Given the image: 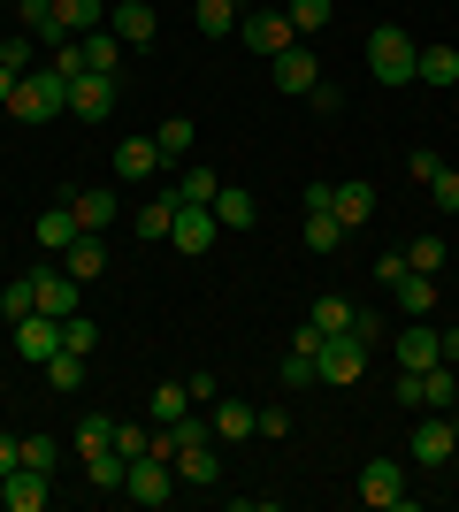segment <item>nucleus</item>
<instances>
[{
    "instance_id": "1",
    "label": "nucleus",
    "mask_w": 459,
    "mask_h": 512,
    "mask_svg": "<svg viewBox=\"0 0 459 512\" xmlns=\"http://www.w3.org/2000/svg\"><path fill=\"white\" fill-rule=\"evenodd\" d=\"M414 62H421V46L414 31H398V23H375L368 31V69H375V85H414Z\"/></svg>"
},
{
    "instance_id": "2",
    "label": "nucleus",
    "mask_w": 459,
    "mask_h": 512,
    "mask_svg": "<svg viewBox=\"0 0 459 512\" xmlns=\"http://www.w3.org/2000/svg\"><path fill=\"white\" fill-rule=\"evenodd\" d=\"M69 107V77H54V69H31V77H16V92H8V115L16 123H46V115H62Z\"/></svg>"
},
{
    "instance_id": "3",
    "label": "nucleus",
    "mask_w": 459,
    "mask_h": 512,
    "mask_svg": "<svg viewBox=\"0 0 459 512\" xmlns=\"http://www.w3.org/2000/svg\"><path fill=\"white\" fill-rule=\"evenodd\" d=\"M268 77H276V92H284V100H306V92L322 85V54H314L306 39H291L284 54H268Z\"/></svg>"
},
{
    "instance_id": "4",
    "label": "nucleus",
    "mask_w": 459,
    "mask_h": 512,
    "mask_svg": "<svg viewBox=\"0 0 459 512\" xmlns=\"http://www.w3.org/2000/svg\"><path fill=\"white\" fill-rule=\"evenodd\" d=\"M314 367H322V383H360V375H368V337H360V329H337V337H322Z\"/></svg>"
},
{
    "instance_id": "5",
    "label": "nucleus",
    "mask_w": 459,
    "mask_h": 512,
    "mask_svg": "<svg viewBox=\"0 0 459 512\" xmlns=\"http://www.w3.org/2000/svg\"><path fill=\"white\" fill-rule=\"evenodd\" d=\"M352 490H360V505H375V512H398L406 497H414V490H406V459H368Z\"/></svg>"
},
{
    "instance_id": "6",
    "label": "nucleus",
    "mask_w": 459,
    "mask_h": 512,
    "mask_svg": "<svg viewBox=\"0 0 459 512\" xmlns=\"http://www.w3.org/2000/svg\"><path fill=\"white\" fill-rule=\"evenodd\" d=\"M169 245H176V253H184V260H199V253H215V245H222V222H215V207H184V199H176Z\"/></svg>"
},
{
    "instance_id": "7",
    "label": "nucleus",
    "mask_w": 459,
    "mask_h": 512,
    "mask_svg": "<svg viewBox=\"0 0 459 512\" xmlns=\"http://www.w3.org/2000/svg\"><path fill=\"white\" fill-rule=\"evenodd\" d=\"M31 283H39V314H54V321H69V314H77V291H85V283L69 276L62 260H46V268H31Z\"/></svg>"
},
{
    "instance_id": "8",
    "label": "nucleus",
    "mask_w": 459,
    "mask_h": 512,
    "mask_svg": "<svg viewBox=\"0 0 459 512\" xmlns=\"http://www.w3.org/2000/svg\"><path fill=\"white\" fill-rule=\"evenodd\" d=\"M46 482H54L46 467H23V459H16V467L0 474V505H8V512H46Z\"/></svg>"
},
{
    "instance_id": "9",
    "label": "nucleus",
    "mask_w": 459,
    "mask_h": 512,
    "mask_svg": "<svg viewBox=\"0 0 459 512\" xmlns=\"http://www.w3.org/2000/svg\"><path fill=\"white\" fill-rule=\"evenodd\" d=\"M16 31H31V39H39L46 54L77 39V31H69V23H62V8H54V0H16Z\"/></svg>"
},
{
    "instance_id": "10",
    "label": "nucleus",
    "mask_w": 459,
    "mask_h": 512,
    "mask_svg": "<svg viewBox=\"0 0 459 512\" xmlns=\"http://www.w3.org/2000/svg\"><path fill=\"white\" fill-rule=\"evenodd\" d=\"M238 39L253 46V54H284V46H291V16H276V8H245Z\"/></svg>"
},
{
    "instance_id": "11",
    "label": "nucleus",
    "mask_w": 459,
    "mask_h": 512,
    "mask_svg": "<svg viewBox=\"0 0 459 512\" xmlns=\"http://www.w3.org/2000/svg\"><path fill=\"white\" fill-rule=\"evenodd\" d=\"M452 451H459L452 421H444V413H421L414 421V467H452Z\"/></svg>"
},
{
    "instance_id": "12",
    "label": "nucleus",
    "mask_w": 459,
    "mask_h": 512,
    "mask_svg": "<svg viewBox=\"0 0 459 512\" xmlns=\"http://www.w3.org/2000/svg\"><path fill=\"white\" fill-rule=\"evenodd\" d=\"M169 459H153V451H146V459H131V474H123V497H131V505H169Z\"/></svg>"
},
{
    "instance_id": "13",
    "label": "nucleus",
    "mask_w": 459,
    "mask_h": 512,
    "mask_svg": "<svg viewBox=\"0 0 459 512\" xmlns=\"http://www.w3.org/2000/svg\"><path fill=\"white\" fill-rule=\"evenodd\" d=\"M16 352H23L31 367H46L54 352H62V321H54V314H23V321H16Z\"/></svg>"
},
{
    "instance_id": "14",
    "label": "nucleus",
    "mask_w": 459,
    "mask_h": 512,
    "mask_svg": "<svg viewBox=\"0 0 459 512\" xmlns=\"http://www.w3.org/2000/svg\"><path fill=\"white\" fill-rule=\"evenodd\" d=\"M69 115H85V123L115 115V77H108V69H85V77L69 85Z\"/></svg>"
},
{
    "instance_id": "15",
    "label": "nucleus",
    "mask_w": 459,
    "mask_h": 512,
    "mask_svg": "<svg viewBox=\"0 0 459 512\" xmlns=\"http://www.w3.org/2000/svg\"><path fill=\"white\" fill-rule=\"evenodd\" d=\"M207 428H215V444H245V436H261V413L245 406V398H215Z\"/></svg>"
},
{
    "instance_id": "16",
    "label": "nucleus",
    "mask_w": 459,
    "mask_h": 512,
    "mask_svg": "<svg viewBox=\"0 0 459 512\" xmlns=\"http://www.w3.org/2000/svg\"><path fill=\"white\" fill-rule=\"evenodd\" d=\"M398 367H444V337L437 329H429V321H406V329H398Z\"/></svg>"
},
{
    "instance_id": "17",
    "label": "nucleus",
    "mask_w": 459,
    "mask_h": 512,
    "mask_svg": "<svg viewBox=\"0 0 459 512\" xmlns=\"http://www.w3.org/2000/svg\"><path fill=\"white\" fill-rule=\"evenodd\" d=\"M161 169H169V161H161L153 138H123V146H115V176H123V184H146V176H161Z\"/></svg>"
},
{
    "instance_id": "18",
    "label": "nucleus",
    "mask_w": 459,
    "mask_h": 512,
    "mask_svg": "<svg viewBox=\"0 0 459 512\" xmlns=\"http://www.w3.org/2000/svg\"><path fill=\"white\" fill-rule=\"evenodd\" d=\"M77 237H85V230H77V207H69V199H54V207L39 214V245H46V260H62Z\"/></svg>"
},
{
    "instance_id": "19",
    "label": "nucleus",
    "mask_w": 459,
    "mask_h": 512,
    "mask_svg": "<svg viewBox=\"0 0 459 512\" xmlns=\"http://www.w3.org/2000/svg\"><path fill=\"white\" fill-rule=\"evenodd\" d=\"M69 207H77V230L108 237V222H115V184H85V192H69Z\"/></svg>"
},
{
    "instance_id": "20",
    "label": "nucleus",
    "mask_w": 459,
    "mask_h": 512,
    "mask_svg": "<svg viewBox=\"0 0 459 512\" xmlns=\"http://www.w3.org/2000/svg\"><path fill=\"white\" fill-rule=\"evenodd\" d=\"M215 222H222V237L253 230V222H261V199L245 192V184H222V192H215Z\"/></svg>"
},
{
    "instance_id": "21",
    "label": "nucleus",
    "mask_w": 459,
    "mask_h": 512,
    "mask_svg": "<svg viewBox=\"0 0 459 512\" xmlns=\"http://www.w3.org/2000/svg\"><path fill=\"white\" fill-rule=\"evenodd\" d=\"M108 31L123 46H153V8H146V0H115V8H108Z\"/></svg>"
},
{
    "instance_id": "22",
    "label": "nucleus",
    "mask_w": 459,
    "mask_h": 512,
    "mask_svg": "<svg viewBox=\"0 0 459 512\" xmlns=\"http://www.w3.org/2000/svg\"><path fill=\"white\" fill-rule=\"evenodd\" d=\"M62 268H69L77 283H100V276H108V237H92V230H85V237L62 253Z\"/></svg>"
},
{
    "instance_id": "23",
    "label": "nucleus",
    "mask_w": 459,
    "mask_h": 512,
    "mask_svg": "<svg viewBox=\"0 0 459 512\" xmlns=\"http://www.w3.org/2000/svg\"><path fill=\"white\" fill-rule=\"evenodd\" d=\"M169 467L184 474V482H222V451H215V436H207V444H184Z\"/></svg>"
},
{
    "instance_id": "24",
    "label": "nucleus",
    "mask_w": 459,
    "mask_h": 512,
    "mask_svg": "<svg viewBox=\"0 0 459 512\" xmlns=\"http://www.w3.org/2000/svg\"><path fill=\"white\" fill-rule=\"evenodd\" d=\"M414 77H421V85H437V92H452L459 85V46H421Z\"/></svg>"
},
{
    "instance_id": "25",
    "label": "nucleus",
    "mask_w": 459,
    "mask_h": 512,
    "mask_svg": "<svg viewBox=\"0 0 459 512\" xmlns=\"http://www.w3.org/2000/svg\"><path fill=\"white\" fill-rule=\"evenodd\" d=\"M329 214H337L345 230H360V222H375V184H337V199H329Z\"/></svg>"
},
{
    "instance_id": "26",
    "label": "nucleus",
    "mask_w": 459,
    "mask_h": 512,
    "mask_svg": "<svg viewBox=\"0 0 459 512\" xmlns=\"http://www.w3.org/2000/svg\"><path fill=\"white\" fill-rule=\"evenodd\" d=\"M391 306H406V314H429V306H437V276H421V268H406V276L391 283Z\"/></svg>"
},
{
    "instance_id": "27",
    "label": "nucleus",
    "mask_w": 459,
    "mask_h": 512,
    "mask_svg": "<svg viewBox=\"0 0 459 512\" xmlns=\"http://www.w3.org/2000/svg\"><path fill=\"white\" fill-rule=\"evenodd\" d=\"M459 406V375L452 367H421V413H452Z\"/></svg>"
},
{
    "instance_id": "28",
    "label": "nucleus",
    "mask_w": 459,
    "mask_h": 512,
    "mask_svg": "<svg viewBox=\"0 0 459 512\" xmlns=\"http://www.w3.org/2000/svg\"><path fill=\"white\" fill-rule=\"evenodd\" d=\"M245 16V0H199L192 23H199V39H230V23Z\"/></svg>"
},
{
    "instance_id": "29",
    "label": "nucleus",
    "mask_w": 459,
    "mask_h": 512,
    "mask_svg": "<svg viewBox=\"0 0 459 512\" xmlns=\"http://www.w3.org/2000/svg\"><path fill=\"white\" fill-rule=\"evenodd\" d=\"M85 474H92V490H123V474H131V459L115 444H100V451H85Z\"/></svg>"
},
{
    "instance_id": "30",
    "label": "nucleus",
    "mask_w": 459,
    "mask_h": 512,
    "mask_svg": "<svg viewBox=\"0 0 459 512\" xmlns=\"http://www.w3.org/2000/svg\"><path fill=\"white\" fill-rule=\"evenodd\" d=\"M23 314H39V283H31V276H8V283H0V321L16 329Z\"/></svg>"
},
{
    "instance_id": "31",
    "label": "nucleus",
    "mask_w": 459,
    "mask_h": 512,
    "mask_svg": "<svg viewBox=\"0 0 459 512\" xmlns=\"http://www.w3.org/2000/svg\"><path fill=\"white\" fill-rule=\"evenodd\" d=\"M169 192H176V199H184V207H215V192H222V176H215V169H199V161H192V169L176 176Z\"/></svg>"
},
{
    "instance_id": "32",
    "label": "nucleus",
    "mask_w": 459,
    "mask_h": 512,
    "mask_svg": "<svg viewBox=\"0 0 459 512\" xmlns=\"http://www.w3.org/2000/svg\"><path fill=\"white\" fill-rule=\"evenodd\" d=\"M77 46H85V69H108V77H115V62H123V39H115L108 23H100V31H85Z\"/></svg>"
},
{
    "instance_id": "33",
    "label": "nucleus",
    "mask_w": 459,
    "mask_h": 512,
    "mask_svg": "<svg viewBox=\"0 0 459 512\" xmlns=\"http://www.w3.org/2000/svg\"><path fill=\"white\" fill-rule=\"evenodd\" d=\"M184 413H199V406H192V390H184V383H161V390H153V428L184 421Z\"/></svg>"
},
{
    "instance_id": "34",
    "label": "nucleus",
    "mask_w": 459,
    "mask_h": 512,
    "mask_svg": "<svg viewBox=\"0 0 459 512\" xmlns=\"http://www.w3.org/2000/svg\"><path fill=\"white\" fill-rule=\"evenodd\" d=\"M169 222H176V192H161V199H146V207H138V237H153V245L169 237Z\"/></svg>"
},
{
    "instance_id": "35",
    "label": "nucleus",
    "mask_w": 459,
    "mask_h": 512,
    "mask_svg": "<svg viewBox=\"0 0 459 512\" xmlns=\"http://www.w3.org/2000/svg\"><path fill=\"white\" fill-rule=\"evenodd\" d=\"M54 8H62V23H69V31H77V39L108 23V0H54Z\"/></svg>"
},
{
    "instance_id": "36",
    "label": "nucleus",
    "mask_w": 459,
    "mask_h": 512,
    "mask_svg": "<svg viewBox=\"0 0 459 512\" xmlns=\"http://www.w3.org/2000/svg\"><path fill=\"white\" fill-rule=\"evenodd\" d=\"M153 146H161V161H184V153H192V123H184V115L153 123Z\"/></svg>"
},
{
    "instance_id": "37",
    "label": "nucleus",
    "mask_w": 459,
    "mask_h": 512,
    "mask_svg": "<svg viewBox=\"0 0 459 512\" xmlns=\"http://www.w3.org/2000/svg\"><path fill=\"white\" fill-rule=\"evenodd\" d=\"M46 383H54V390H85V352H69V344H62V352L46 360Z\"/></svg>"
},
{
    "instance_id": "38",
    "label": "nucleus",
    "mask_w": 459,
    "mask_h": 512,
    "mask_svg": "<svg viewBox=\"0 0 459 512\" xmlns=\"http://www.w3.org/2000/svg\"><path fill=\"white\" fill-rule=\"evenodd\" d=\"M314 329H322V337H337V329H352V299H337V291H329V299H314Z\"/></svg>"
},
{
    "instance_id": "39",
    "label": "nucleus",
    "mask_w": 459,
    "mask_h": 512,
    "mask_svg": "<svg viewBox=\"0 0 459 512\" xmlns=\"http://www.w3.org/2000/svg\"><path fill=\"white\" fill-rule=\"evenodd\" d=\"M345 222H337V214H306V245H314V253H337V245H345Z\"/></svg>"
},
{
    "instance_id": "40",
    "label": "nucleus",
    "mask_w": 459,
    "mask_h": 512,
    "mask_svg": "<svg viewBox=\"0 0 459 512\" xmlns=\"http://www.w3.org/2000/svg\"><path fill=\"white\" fill-rule=\"evenodd\" d=\"M329 16H337L329 0H291V39H314V31H322Z\"/></svg>"
},
{
    "instance_id": "41",
    "label": "nucleus",
    "mask_w": 459,
    "mask_h": 512,
    "mask_svg": "<svg viewBox=\"0 0 459 512\" xmlns=\"http://www.w3.org/2000/svg\"><path fill=\"white\" fill-rule=\"evenodd\" d=\"M0 62L16 69V77H31V69H39V39H31V31H16V39H0Z\"/></svg>"
},
{
    "instance_id": "42",
    "label": "nucleus",
    "mask_w": 459,
    "mask_h": 512,
    "mask_svg": "<svg viewBox=\"0 0 459 512\" xmlns=\"http://www.w3.org/2000/svg\"><path fill=\"white\" fill-rule=\"evenodd\" d=\"M108 444L123 451V459H146V451H153V428H138V421H115V428H108Z\"/></svg>"
},
{
    "instance_id": "43",
    "label": "nucleus",
    "mask_w": 459,
    "mask_h": 512,
    "mask_svg": "<svg viewBox=\"0 0 459 512\" xmlns=\"http://www.w3.org/2000/svg\"><path fill=\"white\" fill-rule=\"evenodd\" d=\"M406 268L437 276V268H444V237H414V245H406Z\"/></svg>"
},
{
    "instance_id": "44",
    "label": "nucleus",
    "mask_w": 459,
    "mask_h": 512,
    "mask_svg": "<svg viewBox=\"0 0 459 512\" xmlns=\"http://www.w3.org/2000/svg\"><path fill=\"white\" fill-rule=\"evenodd\" d=\"M276 375H284L291 390H314V383H322V367L306 360V352H284V367H276Z\"/></svg>"
},
{
    "instance_id": "45",
    "label": "nucleus",
    "mask_w": 459,
    "mask_h": 512,
    "mask_svg": "<svg viewBox=\"0 0 459 512\" xmlns=\"http://www.w3.org/2000/svg\"><path fill=\"white\" fill-rule=\"evenodd\" d=\"M16 459H23V467H46V474H54V436H16Z\"/></svg>"
},
{
    "instance_id": "46",
    "label": "nucleus",
    "mask_w": 459,
    "mask_h": 512,
    "mask_svg": "<svg viewBox=\"0 0 459 512\" xmlns=\"http://www.w3.org/2000/svg\"><path fill=\"white\" fill-rule=\"evenodd\" d=\"M62 344H69V352H85V360H92V344H100V329H92L85 314H69V321H62Z\"/></svg>"
},
{
    "instance_id": "47",
    "label": "nucleus",
    "mask_w": 459,
    "mask_h": 512,
    "mask_svg": "<svg viewBox=\"0 0 459 512\" xmlns=\"http://www.w3.org/2000/svg\"><path fill=\"white\" fill-rule=\"evenodd\" d=\"M429 199H437L444 214H459V169H437V176H429Z\"/></svg>"
},
{
    "instance_id": "48",
    "label": "nucleus",
    "mask_w": 459,
    "mask_h": 512,
    "mask_svg": "<svg viewBox=\"0 0 459 512\" xmlns=\"http://www.w3.org/2000/svg\"><path fill=\"white\" fill-rule=\"evenodd\" d=\"M108 413H92V421H77V451H100V444H108Z\"/></svg>"
},
{
    "instance_id": "49",
    "label": "nucleus",
    "mask_w": 459,
    "mask_h": 512,
    "mask_svg": "<svg viewBox=\"0 0 459 512\" xmlns=\"http://www.w3.org/2000/svg\"><path fill=\"white\" fill-rule=\"evenodd\" d=\"M406 169H414V184H429V176H437L444 161H437V153H429V146H414V153H406Z\"/></svg>"
},
{
    "instance_id": "50",
    "label": "nucleus",
    "mask_w": 459,
    "mask_h": 512,
    "mask_svg": "<svg viewBox=\"0 0 459 512\" xmlns=\"http://www.w3.org/2000/svg\"><path fill=\"white\" fill-rule=\"evenodd\" d=\"M253 413H261V436H291V413L284 406H253Z\"/></svg>"
},
{
    "instance_id": "51",
    "label": "nucleus",
    "mask_w": 459,
    "mask_h": 512,
    "mask_svg": "<svg viewBox=\"0 0 459 512\" xmlns=\"http://www.w3.org/2000/svg\"><path fill=\"white\" fill-rule=\"evenodd\" d=\"M291 352H306V360H314V352H322V329H314V321H299V329H291Z\"/></svg>"
},
{
    "instance_id": "52",
    "label": "nucleus",
    "mask_w": 459,
    "mask_h": 512,
    "mask_svg": "<svg viewBox=\"0 0 459 512\" xmlns=\"http://www.w3.org/2000/svg\"><path fill=\"white\" fill-rule=\"evenodd\" d=\"M398 276H406V253H383V260H375V283H383V291H391Z\"/></svg>"
},
{
    "instance_id": "53",
    "label": "nucleus",
    "mask_w": 459,
    "mask_h": 512,
    "mask_svg": "<svg viewBox=\"0 0 459 512\" xmlns=\"http://www.w3.org/2000/svg\"><path fill=\"white\" fill-rule=\"evenodd\" d=\"M352 329H360V337L375 344V337H383V314H375V306H352Z\"/></svg>"
},
{
    "instance_id": "54",
    "label": "nucleus",
    "mask_w": 459,
    "mask_h": 512,
    "mask_svg": "<svg viewBox=\"0 0 459 512\" xmlns=\"http://www.w3.org/2000/svg\"><path fill=\"white\" fill-rule=\"evenodd\" d=\"M398 406H406V413H421V375H414V367L398 375Z\"/></svg>"
},
{
    "instance_id": "55",
    "label": "nucleus",
    "mask_w": 459,
    "mask_h": 512,
    "mask_svg": "<svg viewBox=\"0 0 459 512\" xmlns=\"http://www.w3.org/2000/svg\"><path fill=\"white\" fill-rule=\"evenodd\" d=\"M306 100H314V107H322V115H337V107H345V92H337V85H329V77H322V85H314V92H306Z\"/></svg>"
},
{
    "instance_id": "56",
    "label": "nucleus",
    "mask_w": 459,
    "mask_h": 512,
    "mask_svg": "<svg viewBox=\"0 0 459 512\" xmlns=\"http://www.w3.org/2000/svg\"><path fill=\"white\" fill-rule=\"evenodd\" d=\"M299 199H306V214H329V199H337V184H306Z\"/></svg>"
},
{
    "instance_id": "57",
    "label": "nucleus",
    "mask_w": 459,
    "mask_h": 512,
    "mask_svg": "<svg viewBox=\"0 0 459 512\" xmlns=\"http://www.w3.org/2000/svg\"><path fill=\"white\" fill-rule=\"evenodd\" d=\"M16 467V436H0V474Z\"/></svg>"
},
{
    "instance_id": "58",
    "label": "nucleus",
    "mask_w": 459,
    "mask_h": 512,
    "mask_svg": "<svg viewBox=\"0 0 459 512\" xmlns=\"http://www.w3.org/2000/svg\"><path fill=\"white\" fill-rule=\"evenodd\" d=\"M8 92H16V69H8V62H0V107H8Z\"/></svg>"
},
{
    "instance_id": "59",
    "label": "nucleus",
    "mask_w": 459,
    "mask_h": 512,
    "mask_svg": "<svg viewBox=\"0 0 459 512\" xmlns=\"http://www.w3.org/2000/svg\"><path fill=\"white\" fill-rule=\"evenodd\" d=\"M444 421H452V436H459V406H452V413H444Z\"/></svg>"
},
{
    "instance_id": "60",
    "label": "nucleus",
    "mask_w": 459,
    "mask_h": 512,
    "mask_svg": "<svg viewBox=\"0 0 459 512\" xmlns=\"http://www.w3.org/2000/svg\"><path fill=\"white\" fill-rule=\"evenodd\" d=\"M452 375H459V367H452Z\"/></svg>"
}]
</instances>
